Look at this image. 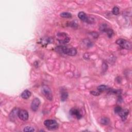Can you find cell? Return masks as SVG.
<instances>
[{
  "label": "cell",
  "instance_id": "cell-5",
  "mask_svg": "<svg viewBox=\"0 0 132 132\" xmlns=\"http://www.w3.org/2000/svg\"><path fill=\"white\" fill-rule=\"evenodd\" d=\"M18 117L22 121H26L29 119V114L25 110H19Z\"/></svg>",
  "mask_w": 132,
  "mask_h": 132
},
{
  "label": "cell",
  "instance_id": "cell-6",
  "mask_svg": "<svg viewBox=\"0 0 132 132\" xmlns=\"http://www.w3.org/2000/svg\"><path fill=\"white\" fill-rule=\"evenodd\" d=\"M78 17L82 21L84 22L90 23H91V19L88 17L86 14L85 13H84V12H79L78 14Z\"/></svg>",
  "mask_w": 132,
  "mask_h": 132
},
{
  "label": "cell",
  "instance_id": "cell-19",
  "mask_svg": "<svg viewBox=\"0 0 132 132\" xmlns=\"http://www.w3.org/2000/svg\"><path fill=\"white\" fill-rule=\"evenodd\" d=\"M113 13L115 15H118L119 14V8L118 7L115 6L114 7L113 9Z\"/></svg>",
  "mask_w": 132,
  "mask_h": 132
},
{
  "label": "cell",
  "instance_id": "cell-11",
  "mask_svg": "<svg viewBox=\"0 0 132 132\" xmlns=\"http://www.w3.org/2000/svg\"><path fill=\"white\" fill-rule=\"evenodd\" d=\"M19 112V109H17V108L14 109L13 110H12V111L11 112V113L10 114L9 117L10 119L14 120L17 116H18Z\"/></svg>",
  "mask_w": 132,
  "mask_h": 132
},
{
  "label": "cell",
  "instance_id": "cell-17",
  "mask_svg": "<svg viewBox=\"0 0 132 132\" xmlns=\"http://www.w3.org/2000/svg\"><path fill=\"white\" fill-rule=\"evenodd\" d=\"M107 86L105 85H103L99 86L98 87V90L99 92H100V93H102V92H103V91H105L106 90H107Z\"/></svg>",
  "mask_w": 132,
  "mask_h": 132
},
{
  "label": "cell",
  "instance_id": "cell-7",
  "mask_svg": "<svg viewBox=\"0 0 132 132\" xmlns=\"http://www.w3.org/2000/svg\"><path fill=\"white\" fill-rule=\"evenodd\" d=\"M40 104V101L38 98H35L34 99V100L32 101L31 104V109L32 110L36 111L38 109Z\"/></svg>",
  "mask_w": 132,
  "mask_h": 132
},
{
  "label": "cell",
  "instance_id": "cell-13",
  "mask_svg": "<svg viewBox=\"0 0 132 132\" xmlns=\"http://www.w3.org/2000/svg\"><path fill=\"white\" fill-rule=\"evenodd\" d=\"M109 119L107 117H103L101 119L100 122L103 125H108L109 123Z\"/></svg>",
  "mask_w": 132,
  "mask_h": 132
},
{
  "label": "cell",
  "instance_id": "cell-4",
  "mask_svg": "<svg viewBox=\"0 0 132 132\" xmlns=\"http://www.w3.org/2000/svg\"><path fill=\"white\" fill-rule=\"evenodd\" d=\"M42 93L45 96L46 98L49 100L51 101L53 99L52 93L50 88L47 86H43L42 87Z\"/></svg>",
  "mask_w": 132,
  "mask_h": 132
},
{
  "label": "cell",
  "instance_id": "cell-16",
  "mask_svg": "<svg viewBox=\"0 0 132 132\" xmlns=\"http://www.w3.org/2000/svg\"><path fill=\"white\" fill-rule=\"evenodd\" d=\"M68 97V94L66 91H63L62 93L61 94V100L62 101H66Z\"/></svg>",
  "mask_w": 132,
  "mask_h": 132
},
{
  "label": "cell",
  "instance_id": "cell-3",
  "mask_svg": "<svg viewBox=\"0 0 132 132\" xmlns=\"http://www.w3.org/2000/svg\"><path fill=\"white\" fill-rule=\"evenodd\" d=\"M116 43L123 49H130L131 47V44L130 42L123 39H119L116 41Z\"/></svg>",
  "mask_w": 132,
  "mask_h": 132
},
{
  "label": "cell",
  "instance_id": "cell-14",
  "mask_svg": "<svg viewBox=\"0 0 132 132\" xmlns=\"http://www.w3.org/2000/svg\"><path fill=\"white\" fill-rule=\"evenodd\" d=\"M41 44L43 46H47L48 43H50V38H44L41 40Z\"/></svg>",
  "mask_w": 132,
  "mask_h": 132
},
{
  "label": "cell",
  "instance_id": "cell-9",
  "mask_svg": "<svg viewBox=\"0 0 132 132\" xmlns=\"http://www.w3.org/2000/svg\"><path fill=\"white\" fill-rule=\"evenodd\" d=\"M129 111L127 109H124V110H121V111L119 113L120 116L121 117V119L123 121H125L126 119L127 116L129 115Z\"/></svg>",
  "mask_w": 132,
  "mask_h": 132
},
{
  "label": "cell",
  "instance_id": "cell-21",
  "mask_svg": "<svg viewBox=\"0 0 132 132\" xmlns=\"http://www.w3.org/2000/svg\"><path fill=\"white\" fill-rule=\"evenodd\" d=\"M90 93L91 94H93L94 96H99L100 95L101 93L100 92H99V91H92Z\"/></svg>",
  "mask_w": 132,
  "mask_h": 132
},
{
  "label": "cell",
  "instance_id": "cell-2",
  "mask_svg": "<svg viewBox=\"0 0 132 132\" xmlns=\"http://www.w3.org/2000/svg\"><path fill=\"white\" fill-rule=\"evenodd\" d=\"M44 124L47 129L50 130L56 129L58 126L57 122L54 120H47L44 122Z\"/></svg>",
  "mask_w": 132,
  "mask_h": 132
},
{
  "label": "cell",
  "instance_id": "cell-1",
  "mask_svg": "<svg viewBox=\"0 0 132 132\" xmlns=\"http://www.w3.org/2000/svg\"><path fill=\"white\" fill-rule=\"evenodd\" d=\"M58 40L61 45H65L68 43L70 41V38L66 34L64 33H59L57 34Z\"/></svg>",
  "mask_w": 132,
  "mask_h": 132
},
{
  "label": "cell",
  "instance_id": "cell-18",
  "mask_svg": "<svg viewBox=\"0 0 132 132\" xmlns=\"http://www.w3.org/2000/svg\"><path fill=\"white\" fill-rule=\"evenodd\" d=\"M105 33H106L107 36L109 38H111L112 36H113V35L114 34L113 31L111 29H109V28H108L107 30L106 31Z\"/></svg>",
  "mask_w": 132,
  "mask_h": 132
},
{
  "label": "cell",
  "instance_id": "cell-15",
  "mask_svg": "<svg viewBox=\"0 0 132 132\" xmlns=\"http://www.w3.org/2000/svg\"><path fill=\"white\" fill-rule=\"evenodd\" d=\"M61 17L64 18H70L72 17V15L68 12H63L61 14Z\"/></svg>",
  "mask_w": 132,
  "mask_h": 132
},
{
  "label": "cell",
  "instance_id": "cell-20",
  "mask_svg": "<svg viewBox=\"0 0 132 132\" xmlns=\"http://www.w3.org/2000/svg\"><path fill=\"white\" fill-rule=\"evenodd\" d=\"M24 132H34L35 130L31 126H26L24 129Z\"/></svg>",
  "mask_w": 132,
  "mask_h": 132
},
{
  "label": "cell",
  "instance_id": "cell-8",
  "mask_svg": "<svg viewBox=\"0 0 132 132\" xmlns=\"http://www.w3.org/2000/svg\"><path fill=\"white\" fill-rule=\"evenodd\" d=\"M70 114L72 116L75 117L78 119H80L82 117V115L81 113V112L78 109H72L70 110Z\"/></svg>",
  "mask_w": 132,
  "mask_h": 132
},
{
  "label": "cell",
  "instance_id": "cell-22",
  "mask_svg": "<svg viewBox=\"0 0 132 132\" xmlns=\"http://www.w3.org/2000/svg\"><path fill=\"white\" fill-rule=\"evenodd\" d=\"M121 110H122V109L120 106H117V107H116L115 109V113L119 114L120 112L121 111Z\"/></svg>",
  "mask_w": 132,
  "mask_h": 132
},
{
  "label": "cell",
  "instance_id": "cell-12",
  "mask_svg": "<svg viewBox=\"0 0 132 132\" xmlns=\"http://www.w3.org/2000/svg\"><path fill=\"white\" fill-rule=\"evenodd\" d=\"M21 97L24 99H29L31 95V93L29 90H25L21 93Z\"/></svg>",
  "mask_w": 132,
  "mask_h": 132
},
{
  "label": "cell",
  "instance_id": "cell-10",
  "mask_svg": "<svg viewBox=\"0 0 132 132\" xmlns=\"http://www.w3.org/2000/svg\"><path fill=\"white\" fill-rule=\"evenodd\" d=\"M77 53V51L76 50V49L74 47H71L69 48L67 47V51H66V55H68L69 56H75Z\"/></svg>",
  "mask_w": 132,
  "mask_h": 132
}]
</instances>
